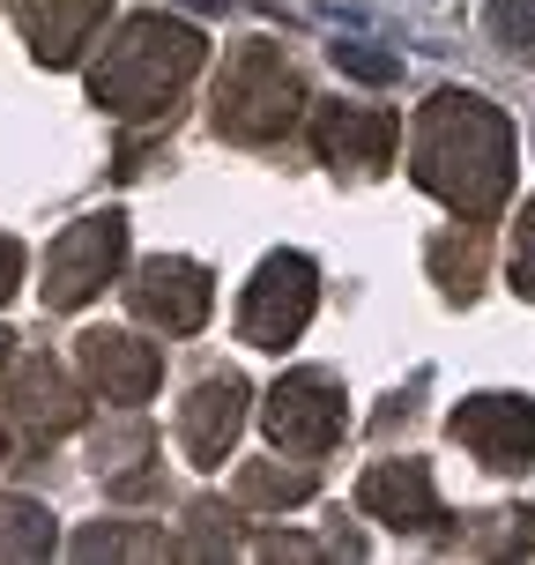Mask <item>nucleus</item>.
I'll list each match as a JSON object with an SVG mask.
<instances>
[{
    "label": "nucleus",
    "instance_id": "obj_1",
    "mask_svg": "<svg viewBox=\"0 0 535 565\" xmlns=\"http://www.w3.org/2000/svg\"><path fill=\"white\" fill-rule=\"evenodd\" d=\"M335 67H342V75H357V83H395V75H402V60L395 53H372L365 38H342Z\"/></svg>",
    "mask_w": 535,
    "mask_h": 565
},
{
    "label": "nucleus",
    "instance_id": "obj_3",
    "mask_svg": "<svg viewBox=\"0 0 535 565\" xmlns=\"http://www.w3.org/2000/svg\"><path fill=\"white\" fill-rule=\"evenodd\" d=\"M186 8H224V0H186Z\"/></svg>",
    "mask_w": 535,
    "mask_h": 565
},
{
    "label": "nucleus",
    "instance_id": "obj_2",
    "mask_svg": "<svg viewBox=\"0 0 535 565\" xmlns=\"http://www.w3.org/2000/svg\"><path fill=\"white\" fill-rule=\"evenodd\" d=\"M491 23L506 30V38H521L535 53V0H491Z\"/></svg>",
    "mask_w": 535,
    "mask_h": 565
}]
</instances>
